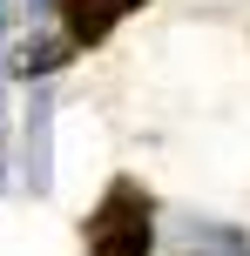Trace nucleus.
Instances as JSON below:
<instances>
[{
  "instance_id": "1",
  "label": "nucleus",
  "mask_w": 250,
  "mask_h": 256,
  "mask_svg": "<svg viewBox=\"0 0 250 256\" xmlns=\"http://www.w3.org/2000/svg\"><path fill=\"white\" fill-rule=\"evenodd\" d=\"M149 230H156L149 222V196L129 176H115L88 216V256H149Z\"/></svg>"
},
{
  "instance_id": "2",
  "label": "nucleus",
  "mask_w": 250,
  "mask_h": 256,
  "mask_svg": "<svg viewBox=\"0 0 250 256\" xmlns=\"http://www.w3.org/2000/svg\"><path fill=\"white\" fill-rule=\"evenodd\" d=\"M135 7H149V0H61V27L75 48H95V40L115 34V20H129Z\"/></svg>"
},
{
  "instance_id": "3",
  "label": "nucleus",
  "mask_w": 250,
  "mask_h": 256,
  "mask_svg": "<svg viewBox=\"0 0 250 256\" xmlns=\"http://www.w3.org/2000/svg\"><path fill=\"white\" fill-rule=\"evenodd\" d=\"M176 256H250V236L223 230V222H183Z\"/></svg>"
}]
</instances>
